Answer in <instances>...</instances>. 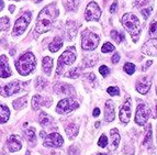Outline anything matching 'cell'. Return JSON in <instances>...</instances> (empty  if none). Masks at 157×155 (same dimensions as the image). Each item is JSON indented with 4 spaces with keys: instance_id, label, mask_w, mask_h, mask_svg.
<instances>
[{
    "instance_id": "1",
    "label": "cell",
    "mask_w": 157,
    "mask_h": 155,
    "mask_svg": "<svg viewBox=\"0 0 157 155\" xmlns=\"http://www.w3.org/2000/svg\"><path fill=\"white\" fill-rule=\"evenodd\" d=\"M58 9L56 8L55 3L46 6L37 17L36 25H35V31L37 33H44V32L50 31L52 29V24L54 19L57 17Z\"/></svg>"
},
{
    "instance_id": "2",
    "label": "cell",
    "mask_w": 157,
    "mask_h": 155,
    "mask_svg": "<svg viewBox=\"0 0 157 155\" xmlns=\"http://www.w3.org/2000/svg\"><path fill=\"white\" fill-rule=\"evenodd\" d=\"M35 65H36V58L30 52L24 53L23 55L20 56V58L16 60V68L22 76L29 75L35 68Z\"/></svg>"
},
{
    "instance_id": "3",
    "label": "cell",
    "mask_w": 157,
    "mask_h": 155,
    "mask_svg": "<svg viewBox=\"0 0 157 155\" xmlns=\"http://www.w3.org/2000/svg\"><path fill=\"white\" fill-rule=\"evenodd\" d=\"M121 22H122V25L134 37V42H136L140 33H141V24H140L139 19L136 18V16L132 14V13H126V14H124L122 17Z\"/></svg>"
},
{
    "instance_id": "4",
    "label": "cell",
    "mask_w": 157,
    "mask_h": 155,
    "mask_svg": "<svg viewBox=\"0 0 157 155\" xmlns=\"http://www.w3.org/2000/svg\"><path fill=\"white\" fill-rule=\"evenodd\" d=\"M82 42H81V48L86 51H92L94 48H97L99 45V37L96 33L89 31V30H85L82 32Z\"/></svg>"
},
{
    "instance_id": "5",
    "label": "cell",
    "mask_w": 157,
    "mask_h": 155,
    "mask_svg": "<svg viewBox=\"0 0 157 155\" xmlns=\"http://www.w3.org/2000/svg\"><path fill=\"white\" fill-rule=\"evenodd\" d=\"M76 60V52H75V48H69L65 51V52L59 56L58 60V67L56 74L59 75L62 69H63L64 65H71Z\"/></svg>"
},
{
    "instance_id": "6",
    "label": "cell",
    "mask_w": 157,
    "mask_h": 155,
    "mask_svg": "<svg viewBox=\"0 0 157 155\" xmlns=\"http://www.w3.org/2000/svg\"><path fill=\"white\" fill-rule=\"evenodd\" d=\"M151 116V108L145 103H142L137 106L135 113V122L139 126H144Z\"/></svg>"
},
{
    "instance_id": "7",
    "label": "cell",
    "mask_w": 157,
    "mask_h": 155,
    "mask_svg": "<svg viewBox=\"0 0 157 155\" xmlns=\"http://www.w3.org/2000/svg\"><path fill=\"white\" fill-rule=\"evenodd\" d=\"M78 107L79 103H76L75 100H73L71 98H65V99H62L58 103L57 107H56V111L60 114H67V113L77 109Z\"/></svg>"
},
{
    "instance_id": "8",
    "label": "cell",
    "mask_w": 157,
    "mask_h": 155,
    "mask_svg": "<svg viewBox=\"0 0 157 155\" xmlns=\"http://www.w3.org/2000/svg\"><path fill=\"white\" fill-rule=\"evenodd\" d=\"M30 21H31V13L26 12L24 13L23 16L20 17L16 21V24H14V28H13V35L17 37V35H21L25 29L29 25Z\"/></svg>"
},
{
    "instance_id": "9",
    "label": "cell",
    "mask_w": 157,
    "mask_h": 155,
    "mask_svg": "<svg viewBox=\"0 0 157 155\" xmlns=\"http://www.w3.org/2000/svg\"><path fill=\"white\" fill-rule=\"evenodd\" d=\"M100 16H101V10L97 3L90 2L87 6L86 11H85V18L87 21H98Z\"/></svg>"
},
{
    "instance_id": "10",
    "label": "cell",
    "mask_w": 157,
    "mask_h": 155,
    "mask_svg": "<svg viewBox=\"0 0 157 155\" xmlns=\"http://www.w3.org/2000/svg\"><path fill=\"white\" fill-rule=\"evenodd\" d=\"M131 112H132V103L131 98L128 97L125 100V103L120 108V120L123 124H126L131 119Z\"/></svg>"
},
{
    "instance_id": "11",
    "label": "cell",
    "mask_w": 157,
    "mask_h": 155,
    "mask_svg": "<svg viewBox=\"0 0 157 155\" xmlns=\"http://www.w3.org/2000/svg\"><path fill=\"white\" fill-rule=\"evenodd\" d=\"M63 143H64L63 138L58 133H51L43 141V145L47 147H60L63 145Z\"/></svg>"
},
{
    "instance_id": "12",
    "label": "cell",
    "mask_w": 157,
    "mask_h": 155,
    "mask_svg": "<svg viewBox=\"0 0 157 155\" xmlns=\"http://www.w3.org/2000/svg\"><path fill=\"white\" fill-rule=\"evenodd\" d=\"M21 88V85L19 82H12L10 84H7L5 86L0 87V94L3 97H9V96L14 95L16 92H18Z\"/></svg>"
},
{
    "instance_id": "13",
    "label": "cell",
    "mask_w": 157,
    "mask_h": 155,
    "mask_svg": "<svg viewBox=\"0 0 157 155\" xmlns=\"http://www.w3.org/2000/svg\"><path fill=\"white\" fill-rule=\"evenodd\" d=\"M142 52L149 56H157V39H151L142 46Z\"/></svg>"
},
{
    "instance_id": "14",
    "label": "cell",
    "mask_w": 157,
    "mask_h": 155,
    "mask_svg": "<svg viewBox=\"0 0 157 155\" xmlns=\"http://www.w3.org/2000/svg\"><path fill=\"white\" fill-rule=\"evenodd\" d=\"M151 86H152V82H151V79L148 77H142L137 80L136 83V90L142 94V95H146L147 92L149 91L151 89Z\"/></svg>"
},
{
    "instance_id": "15",
    "label": "cell",
    "mask_w": 157,
    "mask_h": 155,
    "mask_svg": "<svg viewBox=\"0 0 157 155\" xmlns=\"http://www.w3.org/2000/svg\"><path fill=\"white\" fill-rule=\"evenodd\" d=\"M11 76V71L9 67L8 60L5 55L0 56V77L2 78H7V77Z\"/></svg>"
},
{
    "instance_id": "16",
    "label": "cell",
    "mask_w": 157,
    "mask_h": 155,
    "mask_svg": "<svg viewBox=\"0 0 157 155\" xmlns=\"http://www.w3.org/2000/svg\"><path fill=\"white\" fill-rule=\"evenodd\" d=\"M54 91L57 94H64V95H73L75 94V90L71 85L65 84V83H57L54 85Z\"/></svg>"
},
{
    "instance_id": "17",
    "label": "cell",
    "mask_w": 157,
    "mask_h": 155,
    "mask_svg": "<svg viewBox=\"0 0 157 155\" xmlns=\"http://www.w3.org/2000/svg\"><path fill=\"white\" fill-rule=\"evenodd\" d=\"M114 103L111 101V100H107V103L105 105V118L108 122H111V121L114 120L115 113H114Z\"/></svg>"
},
{
    "instance_id": "18",
    "label": "cell",
    "mask_w": 157,
    "mask_h": 155,
    "mask_svg": "<svg viewBox=\"0 0 157 155\" xmlns=\"http://www.w3.org/2000/svg\"><path fill=\"white\" fill-rule=\"evenodd\" d=\"M7 145H8V149L10 152H17V151H20L21 150V142L19 141L18 137L16 135H11L10 138L8 139L7 141Z\"/></svg>"
},
{
    "instance_id": "19",
    "label": "cell",
    "mask_w": 157,
    "mask_h": 155,
    "mask_svg": "<svg viewBox=\"0 0 157 155\" xmlns=\"http://www.w3.org/2000/svg\"><path fill=\"white\" fill-rule=\"evenodd\" d=\"M111 134V150H115L120 143V134L117 129H112L110 131Z\"/></svg>"
},
{
    "instance_id": "20",
    "label": "cell",
    "mask_w": 157,
    "mask_h": 155,
    "mask_svg": "<svg viewBox=\"0 0 157 155\" xmlns=\"http://www.w3.org/2000/svg\"><path fill=\"white\" fill-rule=\"evenodd\" d=\"M42 67H43V72H44L46 75H50L51 72H52V68H53V60L50 57V56H46V57L43 58Z\"/></svg>"
},
{
    "instance_id": "21",
    "label": "cell",
    "mask_w": 157,
    "mask_h": 155,
    "mask_svg": "<svg viewBox=\"0 0 157 155\" xmlns=\"http://www.w3.org/2000/svg\"><path fill=\"white\" fill-rule=\"evenodd\" d=\"M66 133H67V135L69 137V140H73L76 138V135L78 134L79 130H78V126H76L75 123H71V124H68L67 126H66V129H65Z\"/></svg>"
},
{
    "instance_id": "22",
    "label": "cell",
    "mask_w": 157,
    "mask_h": 155,
    "mask_svg": "<svg viewBox=\"0 0 157 155\" xmlns=\"http://www.w3.org/2000/svg\"><path fill=\"white\" fill-rule=\"evenodd\" d=\"M9 116H10V112L8 107L0 105V123H6L9 120Z\"/></svg>"
},
{
    "instance_id": "23",
    "label": "cell",
    "mask_w": 157,
    "mask_h": 155,
    "mask_svg": "<svg viewBox=\"0 0 157 155\" xmlns=\"http://www.w3.org/2000/svg\"><path fill=\"white\" fill-rule=\"evenodd\" d=\"M44 98L40 95H35L33 98H32V108L34 110H39L40 107L42 105H44Z\"/></svg>"
},
{
    "instance_id": "24",
    "label": "cell",
    "mask_w": 157,
    "mask_h": 155,
    "mask_svg": "<svg viewBox=\"0 0 157 155\" xmlns=\"http://www.w3.org/2000/svg\"><path fill=\"white\" fill-rule=\"evenodd\" d=\"M62 45H63V41H62V39H59V37H55L54 41L50 43L48 48H50L51 52L55 53V52H57L60 48H62Z\"/></svg>"
},
{
    "instance_id": "25",
    "label": "cell",
    "mask_w": 157,
    "mask_h": 155,
    "mask_svg": "<svg viewBox=\"0 0 157 155\" xmlns=\"http://www.w3.org/2000/svg\"><path fill=\"white\" fill-rule=\"evenodd\" d=\"M26 101H28L26 96L19 98V99H17V100L13 101V108H14L16 110H20V109H22V108H24L26 106Z\"/></svg>"
},
{
    "instance_id": "26",
    "label": "cell",
    "mask_w": 157,
    "mask_h": 155,
    "mask_svg": "<svg viewBox=\"0 0 157 155\" xmlns=\"http://www.w3.org/2000/svg\"><path fill=\"white\" fill-rule=\"evenodd\" d=\"M39 120H40V124H41L42 126H50L51 122H52V118H51V117L45 112H42L41 114H40Z\"/></svg>"
},
{
    "instance_id": "27",
    "label": "cell",
    "mask_w": 157,
    "mask_h": 155,
    "mask_svg": "<svg viewBox=\"0 0 157 155\" xmlns=\"http://www.w3.org/2000/svg\"><path fill=\"white\" fill-rule=\"evenodd\" d=\"M111 37H112L117 43H121L122 41H124V34L122 32L117 31V30H112V31H111Z\"/></svg>"
},
{
    "instance_id": "28",
    "label": "cell",
    "mask_w": 157,
    "mask_h": 155,
    "mask_svg": "<svg viewBox=\"0 0 157 155\" xmlns=\"http://www.w3.org/2000/svg\"><path fill=\"white\" fill-rule=\"evenodd\" d=\"M81 2V0H67V10H71L75 11L78 8L79 3Z\"/></svg>"
},
{
    "instance_id": "29",
    "label": "cell",
    "mask_w": 157,
    "mask_h": 155,
    "mask_svg": "<svg viewBox=\"0 0 157 155\" xmlns=\"http://www.w3.org/2000/svg\"><path fill=\"white\" fill-rule=\"evenodd\" d=\"M24 134H25V138L28 141H30V142H35V130H34V128H30V129H28L25 132H24Z\"/></svg>"
},
{
    "instance_id": "30",
    "label": "cell",
    "mask_w": 157,
    "mask_h": 155,
    "mask_svg": "<svg viewBox=\"0 0 157 155\" xmlns=\"http://www.w3.org/2000/svg\"><path fill=\"white\" fill-rule=\"evenodd\" d=\"M9 18L8 17H2L0 18V31H5L9 28L10 23H9Z\"/></svg>"
},
{
    "instance_id": "31",
    "label": "cell",
    "mask_w": 157,
    "mask_h": 155,
    "mask_svg": "<svg viewBox=\"0 0 157 155\" xmlns=\"http://www.w3.org/2000/svg\"><path fill=\"white\" fill-rule=\"evenodd\" d=\"M79 75H80V68H79V67H75V68L71 69V71L66 74V77H69V78L75 79V78H77Z\"/></svg>"
},
{
    "instance_id": "32",
    "label": "cell",
    "mask_w": 157,
    "mask_h": 155,
    "mask_svg": "<svg viewBox=\"0 0 157 155\" xmlns=\"http://www.w3.org/2000/svg\"><path fill=\"white\" fill-rule=\"evenodd\" d=\"M46 85H47V82L45 80L43 77H37V79H36V89H39V90H42V89H44L45 87H46Z\"/></svg>"
},
{
    "instance_id": "33",
    "label": "cell",
    "mask_w": 157,
    "mask_h": 155,
    "mask_svg": "<svg viewBox=\"0 0 157 155\" xmlns=\"http://www.w3.org/2000/svg\"><path fill=\"white\" fill-rule=\"evenodd\" d=\"M124 71H125V73L128 74V75H132V74H134V72H135V65L132 63H126L125 65H124Z\"/></svg>"
},
{
    "instance_id": "34",
    "label": "cell",
    "mask_w": 157,
    "mask_h": 155,
    "mask_svg": "<svg viewBox=\"0 0 157 155\" xmlns=\"http://www.w3.org/2000/svg\"><path fill=\"white\" fill-rule=\"evenodd\" d=\"M113 50H114V46H113L110 42L105 43V44H103V46H102V48H101V51L103 53H110V52H112Z\"/></svg>"
},
{
    "instance_id": "35",
    "label": "cell",
    "mask_w": 157,
    "mask_h": 155,
    "mask_svg": "<svg viewBox=\"0 0 157 155\" xmlns=\"http://www.w3.org/2000/svg\"><path fill=\"white\" fill-rule=\"evenodd\" d=\"M108 144V139L107 137H105V134H102L101 137H100L99 141H98V145H99L100 147H105Z\"/></svg>"
},
{
    "instance_id": "36",
    "label": "cell",
    "mask_w": 157,
    "mask_h": 155,
    "mask_svg": "<svg viewBox=\"0 0 157 155\" xmlns=\"http://www.w3.org/2000/svg\"><path fill=\"white\" fill-rule=\"evenodd\" d=\"M107 92L108 94H110L111 96H119L120 90H119L118 87H109V88L107 89Z\"/></svg>"
},
{
    "instance_id": "37",
    "label": "cell",
    "mask_w": 157,
    "mask_h": 155,
    "mask_svg": "<svg viewBox=\"0 0 157 155\" xmlns=\"http://www.w3.org/2000/svg\"><path fill=\"white\" fill-rule=\"evenodd\" d=\"M151 141H152V130H151V126H149L148 131H147L146 137H145V140L143 141V145L148 144V143H151Z\"/></svg>"
},
{
    "instance_id": "38",
    "label": "cell",
    "mask_w": 157,
    "mask_h": 155,
    "mask_svg": "<svg viewBox=\"0 0 157 155\" xmlns=\"http://www.w3.org/2000/svg\"><path fill=\"white\" fill-rule=\"evenodd\" d=\"M99 73L101 74L102 76H108V75L110 74V69H109L108 66L102 65L101 67H99Z\"/></svg>"
},
{
    "instance_id": "39",
    "label": "cell",
    "mask_w": 157,
    "mask_h": 155,
    "mask_svg": "<svg viewBox=\"0 0 157 155\" xmlns=\"http://www.w3.org/2000/svg\"><path fill=\"white\" fill-rule=\"evenodd\" d=\"M141 12L143 14V17H144V19H147L149 14H151V12H152V7H148L146 9H142Z\"/></svg>"
},
{
    "instance_id": "40",
    "label": "cell",
    "mask_w": 157,
    "mask_h": 155,
    "mask_svg": "<svg viewBox=\"0 0 157 155\" xmlns=\"http://www.w3.org/2000/svg\"><path fill=\"white\" fill-rule=\"evenodd\" d=\"M156 32H157V22L154 21L151 24V26H149V33H151V34H154Z\"/></svg>"
},
{
    "instance_id": "41",
    "label": "cell",
    "mask_w": 157,
    "mask_h": 155,
    "mask_svg": "<svg viewBox=\"0 0 157 155\" xmlns=\"http://www.w3.org/2000/svg\"><path fill=\"white\" fill-rule=\"evenodd\" d=\"M120 60V55H119V53H114V55L112 56V60H111V62H112L113 64H117Z\"/></svg>"
},
{
    "instance_id": "42",
    "label": "cell",
    "mask_w": 157,
    "mask_h": 155,
    "mask_svg": "<svg viewBox=\"0 0 157 155\" xmlns=\"http://www.w3.org/2000/svg\"><path fill=\"white\" fill-rule=\"evenodd\" d=\"M117 9H118V1H114V2L112 3V6H111L110 12L111 13H114L115 11H117Z\"/></svg>"
},
{
    "instance_id": "43",
    "label": "cell",
    "mask_w": 157,
    "mask_h": 155,
    "mask_svg": "<svg viewBox=\"0 0 157 155\" xmlns=\"http://www.w3.org/2000/svg\"><path fill=\"white\" fill-rule=\"evenodd\" d=\"M99 114H100L99 108H94V113H92V116H94V117H98Z\"/></svg>"
},
{
    "instance_id": "44",
    "label": "cell",
    "mask_w": 157,
    "mask_h": 155,
    "mask_svg": "<svg viewBox=\"0 0 157 155\" xmlns=\"http://www.w3.org/2000/svg\"><path fill=\"white\" fill-rule=\"evenodd\" d=\"M152 63H153L152 60H148V62H147V63H146V65H145V67H144V71H146V69L148 68V66L152 65Z\"/></svg>"
},
{
    "instance_id": "45",
    "label": "cell",
    "mask_w": 157,
    "mask_h": 155,
    "mask_svg": "<svg viewBox=\"0 0 157 155\" xmlns=\"http://www.w3.org/2000/svg\"><path fill=\"white\" fill-rule=\"evenodd\" d=\"M3 6H5V5H3V1H2V0H0V11L3 9Z\"/></svg>"
},
{
    "instance_id": "46",
    "label": "cell",
    "mask_w": 157,
    "mask_h": 155,
    "mask_svg": "<svg viewBox=\"0 0 157 155\" xmlns=\"http://www.w3.org/2000/svg\"><path fill=\"white\" fill-rule=\"evenodd\" d=\"M40 135H41V137H42L43 139H44V137H45V135H46V134H45V132H44V131H41V133H40Z\"/></svg>"
},
{
    "instance_id": "47",
    "label": "cell",
    "mask_w": 157,
    "mask_h": 155,
    "mask_svg": "<svg viewBox=\"0 0 157 155\" xmlns=\"http://www.w3.org/2000/svg\"><path fill=\"white\" fill-rule=\"evenodd\" d=\"M13 10H14V6H10V11L13 12Z\"/></svg>"
},
{
    "instance_id": "48",
    "label": "cell",
    "mask_w": 157,
    "mask_h": 155,
    "mask_svg": "<svg viewBox=\"0 0 157 155\" xmlns=\"http://www.w3.org/2000/svg\"><path fill=\"white\" fill-rule=\"evenodd\" d=\"M94 126H96V128H98V126H100V123H99V122H97V123L94 124Z\"/></svg>"
},
{
    "instance_id": "49",
    "label": "cell",
    "mask_w": 157,
    "mask_h": 155,
    "mask_svg": "<svg viewBox=\"0 0 157 155\" xmlns=\"http://www.w3.org/2000/svg\"><path fill=\"white\" fill-rule=\"evenodd\" d=\"M25 155H31V154H30V152H29V151H28V152L25 153Z\"/></svg>"
},
{
    "instance_id": "50",
    "label": "cell",
    "mask_w": 157,
    "mask_h": 155,
    "mask_svg": "<svg viewBox=\"0 0 157 155\" xmlns=\"http://www.w3.org/2000/svg\"><path fill=\"white\" fill-rule=\"evenodd\" d=\"M97 155H107V154H103V153H99V154H97Z\"/></svg>"
},
{
    "instance_id": "51",
    "label": "cell",
    "mask_w": 157,
    "mask_h": 155,
    "mask_svg": "<svg viewBox=\"0 0 157 155\" xmlns=\"http://www.w3.org/2000/svg\"><path fill=\"white\" fill-rule=\"evenodd\" d=\"M40 1H42V0H35V2H40Z\"/></svg>"
},
{
    "instance_id": "52",
    "label": "cell",
    "mask_w": 157,
    "mask_h": 155,
    "mask_svg": "<svg viewBox=\"0 0 157 155\" xmlns=\"http://www.w3.org/2000/svg\"><path fill=\"white\" fill-rule=\"evenodd\" d=\"M156 117H157V105H156Z\"/></svg>"
},
{
    "instance_id": "53",
    "label": "cell",
    "mask_w": 157,
    "mask_h": 155,
    "mask_svg": "<svg viewBox=\"0 0 157 155\" xmlns=\"http://www.w3.org/2000/svg\"><path fill=\"white\" fill-rule=\"evenodd\" d=\"M156 134H157V130H156ZM156 139H157V138H156Z\"/></svg>"
},
{
    "instance_id": "54",
    "label": "cell",
    "mask_w": 157,
    "mask_h": 155,
    "mask_svg": "<svg viewBox=\"0 0 157 155\" xmlns=\"http://www.w3.org/2000/svg\"><path fill=\"white\" fill-rule=\"evenodd\" d=\"M105 1H107V0H105Z\"/></svg>"
},
{
    "instance_id": "55",
    "label": "cell",
    "mask_w": 157,
    "mask_h": 155,
    "mask_svg": "<svg viewBox=\"0 0 157 155\" xmlns=\"http://www.w3.org/2000/svg\"><path fill=\"white\" fill-rule=\"evenodd\" d=\"M156 91H157V89H156Z\"/></svg>"
}]
</instances>
